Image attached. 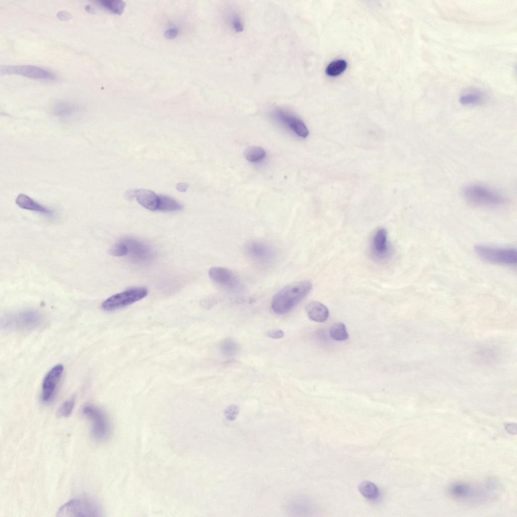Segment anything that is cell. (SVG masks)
Segmentation results:
<instances>
[{
  "label": "cell",
  "mask_w": 517,
  "mask_h": 517,
  "mask_svg": "<svg viewBox=\"0 0 517 517\" xmlns=\"http://www.w3.org/2000/svg\"><path fill=\"white\" fill-rule=\"evenodd\" d=\"M313 285L310 281H301L286 285L273 297L271 306L278 315L289 313L311 292Z\"/></svg>",
  "instance_id": "cell-1"
},
{
  "label": "cell",
  "mask_w": 517,
  "mask_h": 517,
  "mask_svg": "<svg viewBox=\"0 0 517 517\" xmlns=\"http://www.w3.org/2000/svg\"><path fill=\"white\" fill-rule=\"evenodd\" d=\"M462 196L469 203L483 208H499L506 202L505 197L499 192L481 184L465 186L462 190Z\"/></svg>",
  "instance_id": "cell-2"
},
{
  "label": "cell",
  "mask_w": 517,
  "mask_h": 517,
  "mask_svg": "<svg viewBox=\"0 0 517 517\" xmlns=\"http://www.w3.org/2000/svg\"><path fill=\"white\" fill-rule=\"evenodd\" d=\"M474 251L480 258L489 263L511 267L516 265V249L513 247L478 244L475 246Z\"/></svg>",
  "instance_id": "cell-3"
},
{
  "label": "cell",
  "mask_w": 517,
  "mask_h": 517,
  "mask_svg": "<svg viewBox=\"0 0 517 517\" xmlns=\"http://www.w3.org/2000/svg\"><path fill=\"white\" fill-rule=\"evenodd\" d=\"M101 509L98 503L94 499L85 497L70 500L58 510V516H99Z\"/></svg>",
  "instance_id": "cell-4"
},
{
  "label": "cell",
  "mask_w": 517,
  "mask_h": 517,
  "mask_svg": "<svg viewBox=\"0 0 517 517\" xmlns=\"http://www.w3.org/2000/svg\"><path fill=\"white\" fill-rule=\"evenodd\" d=\"M83 415L91 422V434L98 441L107 440L111 432L109 420L105 412L97 407L88 404L82 409Z\"/></svg>",
  "instance_id": "cell-5"
},
{
  "label": "cell",
  "mask_w": 517,
  "mask_h": 517,
  "mask_svg": "<svg viewBox=\"0 0 517 517\" xmlns=\"http://www.w3.org/2000/svg\"><path fill=\"white\" fill-rule=\"evenodd\" d=\"M148 290L145 287H134L114 294L105 300L101 308L106 311H113L124 307L145 297Z\"/></svg>",
  "instance_id": "cell-6"
},
{
  "label": "cell",
  "mask_w": 517,
  "mask_h": 517,
  "mask_svg": "<svg viewBox=\"0 0 517 517\" xmlns=\"http://www.w3.org/2000/svg\"><path fill=\"white\" fill-rule=\"evenodd\" d=\"M244 250L248 257L260 265H269L276 257L274 248L263 241H250L245 245Z\"/></svg>",
  "instance_id": "cell-7"
},
{
  "label": "cell",
  "mask_w": 517,
  "mask_h": 517,
  "mask_svg": "<svg viewBox=\"0 0 517 517\" xmlns=\"http://www.w3.org/2000/svg\"><path fill=\"white\" fill-rule=\"evenodd\" d=\"M271 115L274 120L290 129L297 135L302 138L308 136V130L304 123L290 112L282 108H275L271 110Z\"/></svg>",
  "instance_id": "cell-8"
},
{
  "label": "cell",
  "mask_w": 517,
  "mask_h": 517,
  "mask_svg": "<svg viewBox=\"0 0 517 517\" xmlns=\"http://www.w3.org/2000/svg\"><path fill=\"white\" fill-rule=\"evenodd\" d=\"M121 240L127 249L126 256L133 262L144 263L150 261L154 257L151 248L145 243L132 237H124Z\"/></svg>",
  "instance_id": "cell-9"
},
{
  "label": "cell",
  "mask_w": 517,
  "mask_h": 517,
  "mask_svg": "<svg viewBox=\"0 0 517 517\" xmlns=\"http://www.w3.org/2000/svg\"><path fill=\"white\" fill-rule=\"evenodd\" d=\"M210 279L219 286L231 291L241 289V283L237 275L225 268L214 267L209 271Z\"/></svg>",
  "instance_id": "cell-10"
},
{
  "label": "cell",
  "mask_w": 517,
  "mask_h": 517,
  "mask_svg": "<svg viewBox=\"0 0 517 517\" xmlns=\"http://www.w3.org/2000/svg\"><path fill=\"white\" fill-rule=\"evenodd\" d=\"M42 321L41 314L36 311L26 310L16 313L6 320V326L18 329H32Z\"/></svg>",
  "instance_id": "cell-11"
},
{
  "label": "cell",
  "mask_w": 517,
  "mask_h": 517,
  "mask_svg": "<svg viewBox=\"0 0 517 517\" xmlns=\"http://www.w3.org/2000/svg\"><path fill=\"white\" fill-rule=\"evenodd\" d=\"M1 72L5 74H17L39 80H54L56 78V75L51 72L31 65L3 66L1 68Z\"/></svg>",
  "instance_id": "cell-12"
},
{
  "label": "cell",
  "mask_w": 517,
  "mask_h": 517,
  "mask_svg": "<svg viewBox=\"0 0 517 517\" xmlns=\"http://www.w3.org/2000/svg\"><path fill=\"white\" fill-rule=\"evenodd\" d=\"M63 372V366L58 364L53 367L44 376L41 391V399L44 402H48L53 398Z\"/></svg>",
  "instance_id": "cell-13"
},
{
  "label": "cell",
  "mask_w": 517,
  "mask_h": 517,
  "mask_svg": "<svg viewBox=\"0 0 517 517\" xmlns=\"http://www.w3.org/2000/svg\"><path fill=\"white\" fill-rule=\"evenodd\" d=\"M371 251L374 258L385 261L391 255V248L387 240V232L384 228H378L374 233L371 241Z\"/></svg>",
  "instance_id": "cell-14"
},
{
  "label": "cell",
  "mask_w": 517,
  "mask_h": 517,
  "mask_svg": "<svg viewBox=\"0 0 517 517\" xmlns=\"http://www.w3.org/2000/svg\"><path fill=\"white\" fill-rule=\"evenodd\" d=\"M134 197L145 209L151 211H159L160 195L153 191L146 189H135Z\"/></svg>",
  "instance_id": "cell-15"
},
{
  "label": "cell",
  "mask_w": 517,
  "mask_h": 517,
  "mask_svg": "<svg viewBox=\"0 0 517 517\" xmlns=\"http://www.w3.org/2000/svg\"><path fill=\"white\" fill-rule=\"evenodd\" d=\"M15 201L16 204L23 209L36 212L49 217H53L55 215L54 211L42 205L25 194H19Z\"/></svg>",
  "instance_id": "cell-16"
},
{
  "label": "cell",
  "mask_w": 517,
  "mask_h": 517,
  "mask_svg": "<svg viewBox=\"0 0 517 517\" xmlns=\"http://www.w3.org/2000/svg\"><path fill=\"white\" fill-rule=\"evenodd\" d=\"M305 311L311 320L317 322H325L329 315L328 308L318 301H311L306 304Z\"/></svg>",
  "instance_id": "cell-17"
},
{
  "label": "cell",
  "mask_w": 517,
  "mask_h": 517,
  "mask_svg": "<svg viewBox=\"0 0 517 517\" xmlns=\"http://www.w3.org/2000/svg\"><path fill=\"white\" fill-rule=\"evenodd\" d=\"M79 110V107L77 105L64 101L55 104L52 109L54 115L63 119L72 117Z\"/></svg>",
  "instance_id": "cell-18"
},
{
  "label": "cell",
  "mask_w": 517,
  "mask_h": 517,
  "mask_svg": "<svg viewBox=\"0 0 517 517\" xmlns=\"http://www.w3.org/2000/svg\"><path fill=\"white\" fill-rule=\"evenodd\" d=\"M486 96L479 90H471L463 94L459 97V102L464 106H480L485 103Z\"/></svg>",
  "instance_id": "cell-19"
},
{
  "label": "cell",
  "mask_w": 517,
  "mask_h": 517,
  "mask_svg": "<svg viewBox=\"0 0 517 517\" xmlns=\"http://www.w3.org/2000/svg\"><path fill=\"white\" fill-rule=\"evenodd\" d=\"M182 208V205L172 197L165 195H160L159 211L175 212L180 211Z\"/></svg>",
  "instance_id": "cell-20"
},
{
  "label": "cell",
  "mask_w": 517,
  "mask_h": 517,
  "mask_svg": "<svg viewBox=\"0 0 517 517\" xmlns=\"http://www.w3.org/2000/svg\"><path fill=\"white\" fill-rule=\"evenodd\" d=\"M358 490L365 497L370 499H376L379 494L378 487L370 481H364L358 485Z\"/></svg>",
  "instance_id": "cell-21"
},
{
  "label": "cell",
  "mask_w": 517,
  "mask_h": 517,
  "mask_svg": "<svg viewBox=\"0 0 517 517\" xmlns=\"http://www.w3.org/2000/svg\"><path fill=\"white\" fill-rule=\"evenodd\" d=\"M329 334L332 339L339 341L346 340L349 337L345 325L341 322L332 325L329 330Z\"/></svg>",
  "instance_id": "cell-22"
},
{
  "label": "cell",
  "mask_w": 517,
  "mask_h": 517,
  "mask_svg": "<svg viewBox=\"0 0 517 517\" xmlns=\"http://www.w3.org/2000/svg\"><path fill=\"white\" fill-rule=\"evenodd\" d=\"M96 2L105 9L118 15L123 12L125 6V3L119 0H99Z\"/></svg>",
  "instance_id": "cell-23"
},
{
  "label": "cell",
  "mask_w": 517,
  "mask_h": 517,
  "mask_svg": "<svg viewBox=\"0 0 517 517\" xmlns=\"http://www.w3.org/2000/svg\"><path fill=\"white\" fill-rule=\"evenodd\" d=\"M220 350L222 354L226 357L230 358L234 356L238 350V346L236 342L230 338H226L222 341L220 344Z\"/></svg>",
  "instance_id": "cell-24"
},
{
  "label": "cell",
  "mask_w": 517,
  "mask_h": 517,
  "mask_svg": "<svg viewBox=\"0 0 517 517\" xmlns=\"http://www.w3.org/2000/svg\"><path fill=\"white\" fill-rule=\"evenodd\" d=\"M265 150L259 146H250L244 151L245 159L250 162H257L263 159L266 156Z\"/></svg>",
  "instance_id": "cell-25"
},
{
  "label": "cell",
  "mask_w": 517,
  "mask_h": 517,
  "mask_svg": "<svg viewBox=\"0 0 517 517\" xmlns=\"http://www.w3.org/2000/svg\"><path fill=\"white\" fill-rule=\"evenodd\" d=\"M346 67V62L339 59L330 63L326 68V72L329 76H337L344 72Z\"/></svg>",
  "instance_id": "cell-26"
},
{
  "label": "cell",
  "mask_w": 517,
  "mask_h": 517,
  "mask_svg": "<svg viewBox=\"0 0 517 517\" xmlns=\"http://www.w3.org/2000/svg\"><path fill=\"white\" fill-rule=\"evenodd\" d=\"M75 404L74 397H71L65 401L60 406L57 411L58 417L64 418L69 416L73 410Z\"/></svg>",
  "instance_id": "cell-27"
},
{
  "label": "cell",
  "mask_w": 517,
  "mask_h": 517,
  "mask_svg": "<svg viewBox=\"0 0 517 517\" xmlns=\"http://www.w3.org/2000/svg\"><path fill=\"white\" fill-rule=\"evenodd\" d=\"M229 23L232 29L236 32H240L244 29L243 20L237 12H232L228 15Z\"/></svg>",
  "instance_id": "cell-28"
},
{
  "label": "cell",
  "mask_w": 517,
  "mask_h": 517,
  "mask_svg": "<svg viewBox=\"0 0 517 517\" xmlns=\"http://www.w3.org/2000/svg\"><path fill=\"white\" fill-rule=\"evenodd\" d=\"M109 252L113 256H126L127 254V249L126 245L120 239L111 246Z\"/></svg>",
  "instance_id": "cell-29"
},
{
  "label": "cell",
  "mask_w": 517,
  "mask_h": 517,
  "mask_svg": "<svg viewBox=\"0 0 517 517\" xmlns=\"http://www.w3.org/2000/svg\"><path fill=\"white\" fill-rule=\"evenodd\" d=\"M239 413V408L235 404L229 406L225 410L224 414L226 418L229 421L234 420Z\"/></svg>",
  "instance_id": "cell-30"
},
{
  "label": "cell",
  "mask_w": 517,
  "mask_h": 517,
  "mask_svg": "<svg viewBox=\"0 0 517 517\" xmlns=\"http://www.w3.org/2000/svg\"><path fill=\"white\" fill-rule=\"evenodd\" d=\"M267 334L269 337L275 339L282 338L284 336V331L282 330L279 329L270 330Z\"/></svg>",
  "instance_id": "cell-31"
},
{
  "label": "cell",
  "mask_w": 517,
  "mask_h": 517,
  "mask_svg": "<svg viewBox=\"0 0 517 517\" xmlns=\"http://www.w3.org/2000/svg\"><path fill=\"white\" fill-rule=\"evenodd\" d=\"M188 185L187 183L180 182L176 185V189L180 192H185L188 189Z\"/></svg>",
  "instance_id": "cell-32"
},
{
  "label": "cell",
  "mask_w": 517,
  "mask_h": 517,
  "mask_svg": "<svg viewBox=\"0 0 517 517\" xmlns=\"http://www.w3.org/2000/svg\"><path fill=\"white\" fill-rule=\"evenodd\" d=\"M177 30L175 29H169L166 32L165 35L169 38L175 37L177 35Z\"/></svg>",
  "instance_id": "cell-33"
}]
</instances>
